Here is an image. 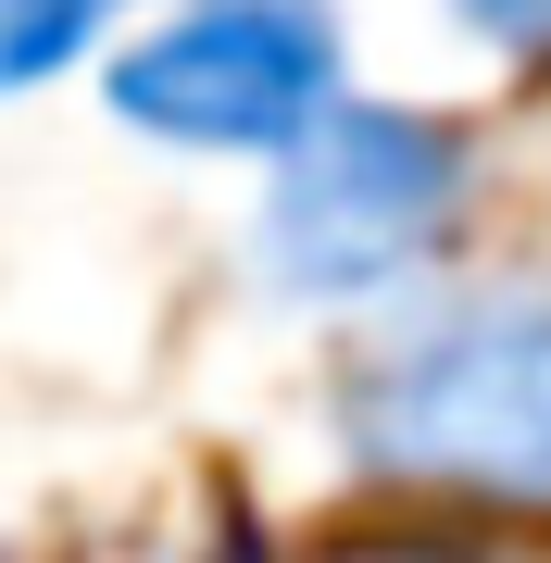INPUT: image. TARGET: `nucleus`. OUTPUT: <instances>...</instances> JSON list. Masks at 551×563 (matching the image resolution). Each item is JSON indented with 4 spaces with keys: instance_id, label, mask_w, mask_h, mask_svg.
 <instances>
[{
    "instance_id": "obj_1",
    "label": "nucleus",
    "mask_w": 551,
    "mask_h": 563,
    "mask_svg": "<svg viewBox=\"0 0 551 563\" xmlns=\"http://www.w3.org/2000/svg\"><path fill=\"white\" fill-rule=\"evenodd\" d=\"M339 463L401 514L551 526V288L476 276L414 288L339 363Z\"/></svg>"
},
{
    "instance_id": "obj_2",
    "label": "nucleus",
    "mask_w": 551,
    "mask_h": 563,
    "mask_svg": "<svg viewBox=\"0 0 551 563\" xmlns=\"http://www.w3.org/2000/svg\"><path fill=\"white\" fill-rule=\"evenodd\" d=\"M476 213V125L427 113V101H376L339 88L264 163L251 201V276L288 313H388L451 263Z\"/></svg>"
},
{
    "instance_id": "obj_3",
    "label": "nucleus",
    "mask_w": 551,
    "mask_h": 563,
    "mask_svg": "<svg viewBox=\"0 0 551 563\" xmlns=\"http://www.w3.org/2000/svg\"><path fill=\"white\" fill-rule=\"evenodd\" d=\"M351 88L339 0H164L101 51V113L188 163H276Z\"/></svg>"
},
{
    "instance_id": "obj_4",
    "label": "nucleus",
    "mask_w": 551,
    "mask_h": 563,
    "mask_svg": "<svg viewBox=\"0 0 551 563\" xmlns=\"http://www.w3.org/2000/svg\"><path fill=\"white\" fill-rule=\"evenodd\" d=\"M139 0H0V101H38L51 76L101 63Z\"/></svg>"
},
{
    "instance_id": "obj_5",
    "label": "nucleus",
    "mask_w": 551,
    "mask_h": 563,
    "mask_svg": "<svg viewBox=\"0 0 551 563\" xmlns=\"http://www.w3.org/2000/svg\"><path fill=\"white\" fill-rule=\"evenodd\" d=\"M313 563H527V551H502V526L414 514V526H364V539H327Z\"/></svg>"
},
{
    "instance_id": "obj_6",
    "label": "nucleus",
    "mask_w": 551,
    "mask_h": 563,
    "mask_svg": "<svg viewBox=\"0 0 551 563\" xmlns=\"http://www.w3.org/2000/svg\"><path fill=\"white\" fill-rule=\"evenodd\" d=\"M489 63H551V0H439Z\"/></svg>"
}]
</instances>
